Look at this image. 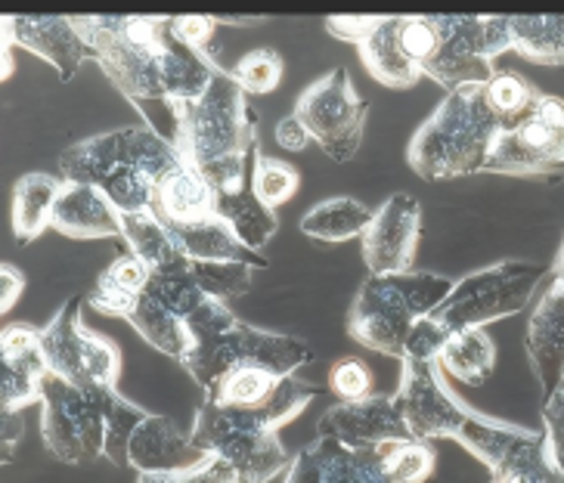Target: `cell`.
I'll return each mask as SVG.
<instances>
[{
    "label": "cell",
    "instance_id": "cell-28",
    "mask_svg": "<svg viewBox=\"0 0 564 483\" xmlns=\"http://www.w3.org/2000/svg\"><path fill=\"white\" fill-rule=\"evenodd\" d=\"M217 215L230 223L239 242L251 251H261L280 230V217L251 193V186L236 193H217Z\"/></svg>",
    "mask_w": 564,
    "mask_h": 483
},
{
    "label": "cell",
    "instance_id": "cell-4",
    "mask_svg": "<svg viewBox=\"0 0 564 483\" xmlns=\"http://www.w3.org/2000/svg\"><path fill=\"white\" fill-rule=\"evenodd\" d=\"M174 150L217 193L249 186L251 162L258 155V116L232 72L220 68L199 100L183 102L181 136Z\"/></svg>",
    "mask_w": 564,
    "mask_h": 483
},
{
    "label": "cell",
    "instance_id": "cell-33",
    "mask_svg": "<svg viewBox=\"0 0 564 483\" xmlns=\"http://www.w3.org/2000/svg\"><path fill=\"white\" fill-rule=\"evenodd\" d=\"M512 51L543 66H564V17H509Z\"/></svg>",
    "mask_w": 564,
    "mask_h": 483
},
{
    "label": "cell",
    "instance_id": "cell-45",
    "mask_svg": "<svg viewBox=\"0 0 564 483\" xmlns=\"http://www.w3.org/2000/svg\"><path fill=\"white\" fill-rule=\"evenodd\" d=\"M171 32L189 51L202 53V56H212V41H215L217 32L215 17H174L171 19Z\"/></svg>",
    "mask_w": 564,
    "mask_h": 483
},
{
    "label": "cell",
    "instance_id": "cell-14",
    "mask_svg": "<svg viewBox=\"0 0 564 483\" xmlns=\"http://www.w3.org/2000/svg\"><path fill=\"white\" fill-rule=\"evenodd\" d=\"M177 162H181L177 150L150 128H118V131L87 136L82 143L59 152L63 180L87 186H97L109 171L128 165L150 167L152 174L162 177Z\"/></svg>",
    "mask_w": 564,
    "mask_h": 483
},
{
    "label": "cell",
    "instance_id": "cell-6",
    "mask_svg": "<svg viewBox=\"0 0 564 483\" xmlns=\"http://www.w3.org/2000/svg\"><path fill=\"white\" fill-rule=\"evenodd\" d=\"M453 285V279L429 270L369 276L350 304V338L376 353L403 360V341L413 322L434 314L447 300Z\"/></svg>",
    "mask_w": 564,
    "mask_h": 483
},
{
    "label": "cell",
    "instance_id": "cell-26",
    "mask_svg": "<svg viewBox=\"0 0 564 483\" xmlns=\"http://www.w3.org/2000/svg\"><path fill=\"white\" fill-rule=\"evenodd\" d=\"M59 193H63V180H56L51 174L32 171V174L19 177L13 186L10 220H13V233L22 245H29L44 230H51L53 208L59 201Z\"/></svg>",
    "mask_w": 564,
    "mask_h": 483
},
{
    "label": "cell",
    "instance_id": "cell-42",
    "mask_svg": "<svg viewBox=\"0 0 564 483\" xmlns=\"http://www.w3.org/2000/svg\"><path fill=\"white\" fill-rule=\"evenodd\" d=\"M329 391L338 397V403L366 400L372 397V372L357 356L335 360V366L329 369Z\"/></svg>",
    "mask_w": 564,
    "mask_h": 483
},
{
    "label": "cell",
    "instance_id": "cell-12",
    "mask_svg": "<svg viewBox=\"0 0 564 483\" xmlns=\"http://www.w3.org/2000/svg\"><path fill=\"white\" fill-rule=\"evenodd\" d=\"M292 116L333 162H350L364 143L369 102L357 94L348 68L338 66L301 94Z\"/></svg>",
    "mask_w": 564,
    "mask_h": 483
},
{
    "label": "cell",
    "instance_id": "cell-35",
    "mask_svg": "<svg viewBox=\"0 0 564 483\" xmlns=\"http://www.w3.org/2000/svg\"><path fill=\"white\" fill-rule=\"evenodd\" d=\"M379 455L391 483H432L437 471V452L429 440H391L379 447Z\"/></svg>",
    "mask_w": 564,
    "mask_h": 483
},
{
    "label": "cell",
    "instance_id": "cell-41",
    "mask_svg": "<svg viewBox=\"0 0 564 483\" xmlns=\"http://www.w3.org/2000/svg\"><path fill=\"white\" fill-rule=\"evenodd\" d=\"M453 334L437 322V319L429 314V317L415 319L413 329L406 334V341H403V360L400 363H437V353L441 348L447 344Z\"/></svg>",
    "mask_w": 564,
    "mask_h": 483
},
{
    "label": "cell",
    "instance_id": "cell-50",
    "mask_svg": "<svg viewBox=\"0 0 564 483\" xmlns=\"http://www.w3.org/2000/svg\"><path fill=\"white\" fill-rule=\"evenodd\" d=\"M555 283H562L564 285V245L562 251H558V257H555V264H552V273H549Z\"/></svg>",
    "mask_w": 564,
    "mask_h": 483
},
{
    "label": "cell",
    "instance_id": "cell-25",
    "mask_svg": "<svg viewBox=\"0 0 564 483\" xmlns=\"http://www.w3.org/2000/svg\"><path fill=\"white\" fill-rule=\"evenodd\" d=\"M167 233L189 261H239V264H251L254 270L267 267L264 254L246 249L224 217L193 223V227H167Z\"/></svg>",
    "mask_w": 564,
    "mask_h": 483
},
{
    "label": "cell",
    "instance_id": "cell-7",
    "mask_svg": "<svg viewBox=\"0 0 564 483\" xmlns=\"http://www.w3.org/2000/svg\"><path fill=\"white\" fill-rule=\"evenodd\" d=\"M549 273L552 267H540L531 261H499L490 267L475 270L453 285L447 300L432 317L449 334L484 329L487 322L521 314Z\"/></svg>",
    "mask_w": 564,
    "mask_h": 483
},
{
    "label": "cell",
    "instance_id": "cell-3",
    "mask_svg": "<svg viewBox=\"0 0 564 483\" xmlns=\"http://www.w3.org/2000/svg\"><path fill=\"white\" fill-rule=\"evenodd\" d=\"M314 397L316 387L289 375L282 378L276 397L264 406L236 409L202 400L189 437L202 452L230 465L239 483H267L292 468V455L285 452L276 431L301 416Z\"/></svg>",
    "mask_w": 564,
    "mask_h": 483
},
{
    "label": "cell",
    "instance_id": "cell-23",
    "mask_svg": "<svg viewBox=\"0 0 564 483\" xmlns=\"http://www.w3.org/2000/svg\"><path fill=\"white\" fill-rule=\"evenodd\" d=\"M51 230L68 239H121V220L97 186L68 184L63 180V193L53 208Z\"/></svg>",
    "mask_w": 564,
    "mask_h": 483
},
{
    "label": "cell",
    "instance_id": "cell-30",
    "mask_svg": "<svg viewBox=\"0 0 564 483\" xmlns=\"http://www.w3.org/2000/svg\"><path fill=\"white\" fill-rule=\"evenodd\" d=\"M369 223H372V211L364 201L350 199V196H335V199L314 205L301 217V233L319 239V242H348V239L364 235Z\"/></svg>",
    "mask_w": 564,
    "mask_h": 483
},
{
    "label": "cell",
    "instance_id": "cell-27",
    "mask_svg": "<svg viewBox=\"0 0 564 483\" xmlns=\"http://www.w3.org/2000/svg\"><path fill=\"white\" fill-rule=\"evenodd\" d=\"M124 322H131L133 332L140 334L147 344L155 350H162L167 356H174L177 363L183 360V353L189 350V332H186V322L177 314H171L165 304L140 292L137 298L128 304L124 310Z\"/></svg>",
    "mask_w": 564,
    "mask_h": 483
},
{
    "label": "cell",
    "instance_id": "cell-40",
    "mask_svg": "<svg viewBox=\"0 0 564 483\" xmlns=\"http://www.w3.org/2000/svg\"><path fill=\"white\" fill-rule=\"evenodd\" d=\"M398 37L403 53L413 59L415 66L425 68V63L437 53L441 29H437V19L434 17H398Z\"/></svg>",
    "mask_w": 564,
    "mask_h": 483
},
{
    "label": "cell",
    "instance_id": "cell-5",
    "mask_svg": "<svg viewBox=\"0 0 564 483\" xmlns=\"http://www.w3.org/2000/svg\"><path fill=\"white\" fill-rule=\"evenodd\" d=\"M499 118L484 102V84L449 90L434 116L410 140L406 162L425 180L481 174L497 143Z\"/></svg>",
    "mask_w": 564,
    "mask_h": 483
},
{
    "label": "cell",
    "instance_id": "cell-29",
    "mask_svg": "<svg viewBox=\"0 0 564 483\" xmlns=\"http://www.w3.org/2000/svg\"><path fill=\"white\" fill-rule=\"evenodd\" d=\"M494 363H497V344L484 329L456 332L437 353V369L456 382L471 384V387L487 382V375L494 372Z\"/></svg>",
    "mask_w": 564,
    "mask_h": 483
},
{
    "label": "cell",
    "instance_id": "cell-21",
    "mask_svg": "<svg viewBox=\"0 0 564 483\" xmlns=\"http://www.w3.org/2000/svg\"><path fill=\"white\" fill-rule=\"evenodd\" d=\"M528 356L546 400L564 384V285L552 276L528 326Z\"/></svg>",
    "mask_w": 564,
    "mask_h": 483
},
{
    "label": "cell",
    "instance_id": "cell-34",
    "mask_svg": "<svg viewBox=\"0 0 564 483\" xmlns=\"http://www.w3.org/2000/svg\"><path fill=\"white\" fill-rule=\"evenodd\" d=\"M100 403L102 418H106V452L102 455L118 468L131 465V437L150 413H143L128 397H121L116 387H100Z\"/></svg>",
    "mask_w": 564,
    "mask_h": 483
},
{
    "label": "cell",
    "instance_id": "cell-18",
    "mask_svg": "<svg viewBox=\"0 0 564 483\" xmlns=\"http://www.w3.org/2000/svg\"><path fill=\"white\" fill-rule=\"evenodd\" d=\"M0 394L7 413H22L25 406L44 400L47 360L41 348V329L17 322L0 334Z\"/></svg>",
    "mask_w": 564,
    "mask_h": 483
},
{
    "label": "cell",
    "instance_id": "cell-9",
    "mask_svg": "<svg viewBox=\"0 0 564 483\" xmlns=\"http://www.w3.org/2000/svg\"><path fill=\"white\" fill-rule=\"evenodd\" d=\"M490 174L506 177H540L564 180V100L540 94V100L524 118L506 124L490 150Z\"/></svg>",
    "mask_w": 564,
    "mask_h": 483
},
{
    "label": "cell",
    "instance_id": "cell-39",
    "mask_svg": "<svg viewBox=\"0 0 564 483\" xmlns=\"http://www.w3.org/2000/svg\"><path fill=\"white\" fill-rule=\"evenodd\" d=\"M282 56L273 47H258L249 51L236 68H232V78L239 81V87L246 94H273L282 84Z\"/></svg>",
    "mask_w": 564,
    "mask_h": 483
},
{
    "label": "cell",
    "instance_id": "cell-49",
    "mask_svg": "<svg viewBox=\"0 0 564 483\" xmlns=\"http://www.w3.org/2000/svg\"><path fill=\"white\" fill-rule=\"evenodd\" d=\"M19 440H22V416L3 409V465L13 462V452H17Z\"/></svg>",
    "mask_w": 564,
    "mask_h": 483
},
{
    "label": "cell",
    "instance_id": "cell-2",
    "mask_svg": "<svg viewBox=\"0 0 564 483\" xmlns=\"http://www.w3.org/2000/svg\"><path fill=\"white\" fill-rule=\"evenodd\" d=\"M94 59L118 94L131 102L147 128L177 146L181 106L167 97L171 19L167 17H72Z\"/></svg>",
    "mask_w": 564,
    "mask_h": 483
},
{
    "label": "cell",
    "instance_id": "cell-16",
    "mask_svg": "<svg viewBox=\"0 0 564 483\" xmlns=\"http://www.w3.org/2000/svg\"><path fill=\"white\" fill-rule=\"evenodd\" d=\"M316 437H333L348 450H376L391 440H410V425L394 397L372 394L366 400L335 403L316 421Z\"/></svg>",
    "mask_w": 564,
    "mask_h": 483
},
{
    "label": "cell",
    "instance_id": "cell-1",
    "mask_svg": "<svg viewBox=\"0 0 564 483\" xmlns=\"http://www.w3.org/2000/svg\"><path fill=\"white\" fill-rule=\"evenodd\" d=\"M394 400L415 440H456L487 465L494 483H564L549 459L543 433L463 406L434 363H403Z\"/></svg>",
    "mask_w": 564,
    "mask_h": 483
},
{
    "label": "cell",
    "instance_id": "cell-44",
    "mask_svg": "<svg viewBox=\"0 0 564 483\" xmlns=\"http://www.w3.org/2000/svg\"><path fill=\"white\" fill-rule=\"evenodd\" d=\"M137 483H239L236 471L224 465L220 459H212L189 471H171V474H140Z\"/></svg>",
    "mask_w": 564,
    "mask_h": 483
},
{
    "label": "cell",
    "instance_id": "cell-37",
    "mask_svg": "<svg viewBox=\"0 0 564 483\" xmlns=\"http://www.w3.org/2000/svg\"><path fill=\"white\" fill-rule=\"evenodd\" d=\"M249 186L251 193L264 201L270 211H276L285 201L295 199L301 177L292 165H285L280 158H270V155H261V152H258L254 162H251Z\"/></svg>",
    "mask_w": 564,
    "mask_h": 483
},
{
    "label": "cell",
    "instance_id": "cell-22",
    "mask_svg": "<svg viewBox=\"0 0 564 483\" xmlns=\"http://www.w3.org/2000/svg\"><path fill=\"white\" fill-rule=\"evenodd\" d=\"M152 211L165 220V227H193V223H205L215 220L217 215V189L199 171L186 162L165 171L155 184V199H152Z\"/></svg>",
    "mask_w": 564,
    "mask_h": 483
},
{
    "label": "cell",
    "instance_id": "cell-8",
    "mask_svg": "<svg viewBox=\"0 0 564 483\" xmlns=\"http://www.w3.org/2000/svg\"><path fill=\"white\" fill-rule=\"evenodd\" d=\"M311 360H314V350L299 338L267 332V329L236 319L230 329L193 341L183 353L181 366L193 375V382L199 384L202 391H208L220 375H227L236 366H264L276 375H295Z\"/></svg>",
    "mask_w": 564,
    "mask_h": 483
},
{
    "label": "cell",
    "instance_id": "cell-20",
    "mask_svg": "<svg viewBox=\"0 0 564 483\" xmlns=\"http://www.w3.org/2000/svg\"><path fill=\"white\" fill-rule=\"evenodd\" d=\"M212 462L208 452H202L189 433L177 428V421L167 416L143 418V425L131 437V468L140 474H171V471H189Z\"/></svg>",
    "mask_w": 564,
    "mask_h": 483
},
{
    "label": "cell",
    "instance_id": "cell-46",
    "mask_svg": "<svg viewBox=\"0 0 564 483\" xmlns=\"http://www.w3.org/2000/svg\"><path fill=\"white\" fill-rule=\"evenodd\" d=\"M379 22V17H329L326 19V32L338 37V41H354L360 44L366 34L372 32V25Z\"/></svg>",
    "mask_w": 564,
    "mask_h": 483
},
{
    "label": "cell",
    "instance_id": "cell-48",
    "mask_svg": "<svg viewBox=\"0 0 564 483\" xmlns=\"http://www.w3.org/2000/svg\"><path fill=\"white\" fill-rule=\"evenodd\" d=\"M22 292H25V276L13 264H3L0 267V310L10 314L22 298Z\"/></svg>",
    "mask_w": 564,
    "mask_h": 483
},
{
    "label": "cell",
    "instance_id": "cell-24",
    "mask_svg": "<svg viewBox=\"0 0 564 483\" xmlns=\"http://www.w3.org/2000/svg\"><path fill=\"white\" fill-rule=\"evenodd\" d=\"M366 72L391 90H406L422 78V68L403 53L398 37V17H379L372 32L357 44Z\"/></svg>",
    "mask_w": 564,
    "mask_h": 483
},
{
    "label": "cell",
    "instance_id": "cell-11",
    "mask_svg": "<svg viewBox=\"0 0 564 483\" xmlns=\"http://www.w3.org/2000/svg\"><path fill=\"white\" fill-rule=\"evenodd\" d=\"M44 447L66 465H82L106 452L100 387H75L47 372L41 400Z\"/></svg>",
    "mask_w": 564,
    "mask_h": 483
},
{
    "label": "cell",
    "instance_id": "cell-15",
    "mask_svg": "<svg viewBox=\"0 0 564 483\" xmlns=\"http://www.w3.org/2000/svg\"><path fill=\"white\" fill-rule=\"evenodd\" d=\"M419 233H422V208L413 196L398 193V196L382 201V208L372 211V223L360 235L369 276H388V273L413 270Z\"/></svg>",
    "mask_w": 564,
    "mask_h": 483
},
{
    "label": "cell",
    "instance_id": "cell-43",
    "mask_svg": "<svg viewBox=\"0 0 564 483\" xmlns=\"http://www.w3.org/2000/svg\"><path fill=\"white\" fill-rule=\"evenodd\" d=\"M150 276H152V267H147L133 251H124V254H118L109 267L102 270L97 279L116 285V288H121V292L140 295V292L147 288V283H150Z\"/></svg>",
    "mask_w": 564,
    "mask_h": 483
},
{
    "label": "cell",
    "instance_id": "cell-38",
    "mask_svg": "<svg viewBox=\"0 0 564 483\" xmlns=\"http://www.w3.org/2000/svg\"><path fill=\"white\" fill-rule=\"evenodd\" d=\"M189 270L202 292L217 300L246 295L254 279V267L239 261H189Z\"/></svg>",
    "mask_w": 564,
    "mask_h": 483
},
{
    "label": "cell",
    "instance_id": "cell-36",
    "mask_svg": "<svg viewBox=\"0 0 564 483\" xmlns=\"http://www.w3.org/2000/svg\"><path fill=\"white\" fill-rule=\"evenodd\" d=\"M540 100V90L518 72H494L490 81L484 84V102L499 118V124H514L524 118Z\"/></svg>",
    "mask_w": 564,
    "mask_h": 483
},
{
    "label": "cell",
    "instance_id": "cell-17",
    "mask_svg": "<svg viewBox=\"0 0 564 483\" xmlns=\"http://www.w3.org/2000/svg\"><path fill=\"white\" fill-rule=\"evenodd\" d=\"M3 41L47 59L59 81H72L84 59H94L72 17H3Z\"/></svg>",
    "mask_w": 564,
    "mask_h": 483
},
{
    "label": "cell",
    "instance_id": "cell-10",
    "mask_svg": "<svg viewBox=\"0 0 564 483\" xmlns=\"http://www.w3.org/2000/svg\"><path fill=\"white\" fill-rule=\"evenodd\" d=\"M441 29L437 53L425 63V75L444 90L487 84L494 59L512 51L509 17H434Z\"/></svg>",
    "mask_w": 564,
    "mask_h": 483
},
{
    "label": "cell",
    "instance_id": "cell-31",
    "mask_svg": "<svg viewBox=\"0 0 564 483\" xmlns=\"http://www.w3.org/2000/svg\"><path fill=\"white\" fill-rule=\"evenodd\" d=\"M282 378L289 375H276L264 366H236L205 391V400L217 406H236V409L264 406L276 397Z\"/></svg>",
    "mask_w": 564,
    "mask_h": 483
},
{
    "label": "cell",
    "instance_id": "cell-32",
    "mask_svg": "<svg viewBox=\"0 0 564 483\" xmlns=\"http://www.w3.org/2000/svg\"><path fill=\"white\" fill-rule=\"evenodd\" d=\"M118 220H121V239L128 242V251H133L147 267H165L171 261L183 257V251L167 233L165 220L152 208L140 215H118Z\"/></svg>",
    "mask_w": 564,
    "mask_h": 483
},
{
    "label": "cell",
    "instance_id": "cell-19",
    "mask_svg": "<svg viewBox=\"0 0 564 483\" xmlns=\"http://www.w3.org/2000/svg\"><path fill=\"white\" fill-rule=\"evenodd\" d=\"M285 483H391L376 450H348L333 437H316L292 459Z\"/></svg>",
    "mask_w": 564,
    "mask_h": 483
},
{
    "label": "cell",
    "instance_id": "cell-47",
    "mask_svg": "<svg viewBox=\"0 0 564 483\" xmlns=\"http://www.w3.org/2000/svg\"><path fill=\"white\" fill-rule=\"evenodd\" d=\"M276 143H280L282 150H289V152H301V150H307L314 140H311V134H307V128L301 124L299 118L295 116H285L276 124Z\"/></svg>",
    "mask_w": 564,
    "mask_h": 483
},
{
    "label": "cell",
    "instance_id": "cell-13",
    "mask_svg": "<svg viewBox=\"0 0 564 483\" xmlns=\"http://www.w3.org/2000/svg\"><path fill=\"white\" fill-rule=\"evenodd\" d=\"M41 348L53 375L75 387H116L121 372V353L82 322V298L59 307L47 329H41Z\"/></svg>",
    "mask_w": 564,
    "mask_h": 483
}]
</instances>
